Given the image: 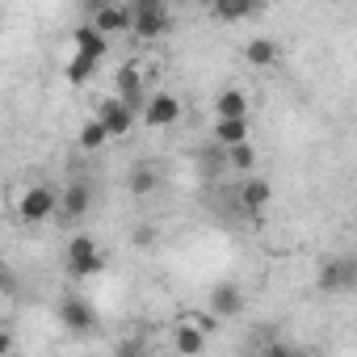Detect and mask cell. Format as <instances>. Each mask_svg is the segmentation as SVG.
Returning a JSON list of instances; mask_svg holds the SVG:
<instances>
[{"mask_svg": "<svg viewBox=\"0 0 357 357\" xmlns=\"http://www.w3.org/2000/svg\"><path fill=\"white\" fill-rule=\"evenodd\" d=\"M130 34H139L143 43H155L160 34H168V5L164 0H130Z\"/></svg>", "mask_w": 357, "mask_h": 357, "instance_id": "1", "label": "cell"}, {"mask_svg": "<svg viewBox=\"0 0 357 357\" xmlns=\"http://www.w3.org/2000/svg\"><path fill=\"white\" fill-rule=\"evenodd\" d=\"M59 211V190L55 185H30L26 194H22V206H17V215H22V223H47L51 215Z\"/></svg>", "mask_w": 357, "mask_h": 357, "instance_id": "2", "label": "cell"}, {"mask_svg": "<svg viewBox=\"0 0 357 357\" xmlns=\"http://www.w3.org/2000/svg\"><path fill=\"white\" fill-rule=\"evenodd\" d=\"M68 265H72L76 278H93V273L105 269V257H101V248H97L93 236H72V244H68Z\"/></svg>", "mask_w": 357, "mask_h": 357, "instance_id": "3", "label": "cell"}, {"mask_svg": "<svg viewBox=\"0 0 357 357\" xmlns=\"http://www.w3.org/2000/svg\"><path fill=\"white\" fill-rule=\"evenodd\" d=\"M59 324L72 332H93L97 328V307L80 294H63L59 298Z\"/></svg>", "mask_w": 357, "mask_h": 357, "instance_id": "4", "label": "cell"}, {"mask_svg": "<svg viewBox=\"0 0 357 357\" xmlns=\"http://www.w3.org/2000/svg\"><path fill=\"white\" fill-rule=\"evenodd\" d=\"M97 122L105 126V135H109V139H122V135L135 126V109H130L122 97H105V101L97 105Z\"/></svg>", "mask_w": 357, "mask_h": 357, "instance_id": "5", "label": "cell"}, {"mask_svg": "<svg viewBox=\"0 0 357 357\" xmlns=\"http://www.w3.org/2000/svg\"><path fill=\"white\" fill-rule=\"evenodd\" d=\"M89 26L101 30L105 38L109 34H126L130 30V5H109V0H101V5L93 9V17H89Z\"/></svg>", "mask_w": 357, "mask_h": 357, "instance_id": "6", "label": "cell"}, {"mask_svg": "<svg viewBox=\"0 0 357 357\" xmlns=\"http://www.w3.org/2000/svg\"><path fill=\"white\" fill-rule=\"evenodd\" d=\"M143 118H147L151 130H155V126H172L176 118H181V101H176L172 93H155V97H147Z\"/></svg>", "mask_w": 357, "mask_h": 357, "instance_id": "7", "label": "cell"}, {"mask_svg": "<svg viewBox=\"0 0 357 357\" xmlns=\"http://www.w3.org/2000/svg\"><path fill=\"white\" fill-rule=\"evenodd\" d=\"M353 278H357V269H353V261H349V257H332V261L319 269V286H324L328 294L349 290V286H353Z\"/></svg>", "mask_w": 357, "mask_h": 357, "instance_id": "8", "label": "cell"}, {"mask_svg": "<svg viewBox=\"0 0 357 357\" xmlns=\"http://www.w3.org/2000/svg\"><path fill=\"white\" fill-rule=\"evenodd\" d=\"M89 206H93V190H89V181H72V185L59 194V211H63V219H84Z\"/></svg>", "mask_w": 357, "mask_h": 357, "instance_id": "9", "label": "cell"}, {"mask_svg": "<svg viewBox=\"0 0 357 357\" xmlns=\"http://www.w3.org/2000/svg\"><path fill=\"white\" fill-rule=\"evenodd\" d=\"M211 311H215L219 319L240 315V311H244V294H240V286H236V282H219V286L211 290Z\"/></svg>", "mask_w": 357, "mask_h": 357, "instance_id": "10", "label": "cell"}, {"mask_svg": "<svg viewBox=\"0 0 357 357\" xmlns=\"http://www.w3.org/2000/svg\"><path fill=\"white\" fill-rule=\"evenodd\" d=\"M269 198H273V185L265 181V176H252V181L240 185V206H244L248 215H261V211L269 206Z\"/></svg>", "mask_w": 357, "mask_h": 357, "instance_id": "11", "label": "cell"}, {"mask_svg": "<svg viewBox=\"0 0 357 357\" xmlns=\"http://www.w3.org/2000/svg\"><path fill=\"white\" fill-rule=\"evenodd\" d=\"M72 43H76V51H80V55H89V59H97V63H101V55L109 51V38H105L101 30H93L89 22L72 30Z\"/></svg>", "mask_w": 357, "mask_h": 357, "instance_id": "12", "label": "cell"}, {"mask_svg": "<svg viewBox=\"0 0 357 357\" xmlns=\"http://www.w3.org/2000/svg\"><path fill=\"white\" fill-rule=\"evenodd\" d=\"M211 13L219 22H244V17L261 13V0H211Z\"/></svg>", "mask_w": 357, "mask_h": 357, "instance_id": "13", "label": "cell"}, {"mask_svg": "<svg viewBox=\"0 0 357 357\" xmlns=\"http://www.w3.org/2000/svg\"><path fill=\"white\" fill-rule=\"evenodd\" d=\"M118 89H122L118 97L135 109V105H139V97H143V76H139V63H122V68H118Z\"/></svg>", "mask_w": 357, "mask_h": 357, "instance_id": "14", "label": "cell"}, {"mask_svg": "<svg viewBox=\"0 0 357 357\" xmlns=\"http://www.w3.org/2000/svg\"><path fill=\"white\" fill-rule=\"evenodd\" d=\"M248 139V118H219L215 122V143L219 147H236Z\"/></svg>", "mask_w": 357, "mask_h": 357, "instance_id": "15", "label": "cell"}, {"mask_svg": "<svg viewBox=\"0 0 357 357\" xmlns=\"http://www.w3.org/2000/svg\"><path fill=\"white\" fill-rule=\"evenodd\" d=\"M215 114H219V118H248V97H244L240 89H223V93L215 97Z\"/></svg>", "mask_w": 357, "mask_h": 357, "instance_id": "16", "label": "cell"}, {"mask_svg": "<svg viewBox=\"0 0 357 357\" xmlns=\"http://www.w3.org/2000/svg\"><path fill=\"white\" fill-rule=\"evenodd\" d=\"M278 43L273 38H252L248 47H244V59L252 63V68H269V63H278Z\"/></svg>", "mask_w": 357, "mask_h": 357, "instance_id": "17", "label": "cell"}, {"mask_svg": "<svg viewBox=\"0 0 357 357\" xmlns=\"http://www.w3.org/2000/svg\"><path fill=\"white\" fill-rule=\"evenodd\" d=\"M172 344H176V349H181V353H202V349H206V332H202L198 324H190V319H185L181 328H176V336H172Z\"/></svg>", "mask_w": 357, "mask_h": 357, "instance_id": "18", "label": "cell"}, {"mask_svg": "<svg viewBox=\"0 0 357 357\" xmlns=\"http://www.w3.org/2000/svg\"><path fill=\"white\" fill-rule=\"evenodd\" d=\"M155 185H160V172H155L151 164H139V168L130 172V194H135V198H147V194H155Z\"/></svg>", "mask_w": 357, "mask_h": 357, "instance_id": "19", "label": "cell"}, {"mask_svg": "<svg viewBox=\"0 0 357 357\" xmlns=\"http://www.w3.org/2000/svg\"><path fill=\"white\" fill-rule=\"evenodd\" d=\"M93 72H97V59H89V55H80V51H76V55H72V63H68V84H76V89H80V84H89V76H93Z\"/></svg>", "mask_w": 357, "mask_h": 357, "instance_id": "20", "label": "cell"}, {"mask_svg": "<svg viewBox=\"0 0 357 357\" xmlns=\"http://www.w3.org/2000/svg\"><path fill=\"white\" fill-rule=\"evenodd\" d=\"M105 139H109V135H105V126H101L97 118H89V122L80 126V147H84V151H97Z\"/></svg>", "mask_w": 357, "mask_h": 357, "instance_id": "21", "label": "cell"}, {"mask_svg": "<svg viewBox=\"0 0 357 357\" xmlns=\"http://www.w3.org/2000/svg\"><path fill=\"white\" fill-rule=\"evenodd\" d=\"M227 151V160L236 164V168H244V172H252L257 168V151H252V143L244 139V143H236V147H223Z\"/></svg>", "mask_w": 357, "mask_h": 357, "instance_id": "22", "label": "cell"}, {"mask_svg": "<svg viewBox=\"0 0 357 357\" xmlns=\"http://www.w3.org/2000/svg\"><path fill=\"white\" fill-rule=\"evenodd\" d=\"M151 240H155V231H151V227H139V231H135V244H151Z\"/></svg>", "mask_w": 357, "mask_h": 357, "instance_id": "23", "label": "cell"}, {"mask_svg": "<svg viewBox=\"0 0 357 357\" xmlns=\"http://www.w3.org/2000/svg\"><path fill=\"white\" fill-rule=\"evenodd\" d=\"M9 349H13V336H9V332H0V353H9Z\"/></svg>", "mask_w": 357, "mask_h": 357, "instance_id": "24", "label": "cell"}, {"mask_svg": "<svg viewBox=\"0 0 357 357\" xmlns=\"http://www.w3.org/2000/svg\"><path fill=\"white\" fill-rule=\"evenodd\" d=\"M5 286H9V273H5V269H0V290H5Z\"/></svg>", "mask_w": 357, "mask_h": 357, "instance_id": "25", "label": "cell"}]
</instances>
